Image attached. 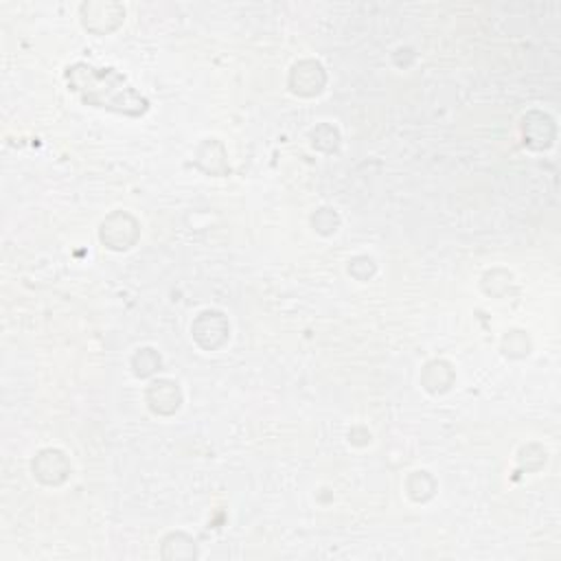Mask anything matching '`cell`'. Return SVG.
<instances>
[{
	"label": "cell",
	"instance_id": "cell-1",
	"mask_svg": "<svg viewBox=\"0 0 561 561\" xmlns=\"http://www.w3.org/2000/svg\"><path fill=\"white\" fill-rule=\"evenodd\" d=\"M72 90L81 94L88 105L107 107L125 114H140L147 110V101L127 85L125 77L114 68H92L88 64H77L66 72Z\"/></svg>",
	"mask_w": 561,
	"mask_h": 561
}]
</instances>
